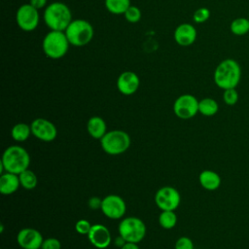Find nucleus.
<instances>
[{"mask_svg":"<svg viewBox=\"0 0 249 249\" xmlns=\"http://www.w3.org/2000/svg\"><path fill=\"white\" fill-rule=\"evenodd\" d=\"M181 196L179 192L170 186H165L159 189L155 195V202L161 210L174 211L180 204Z\"/></svg>","mask_w":249,"mask_h":249,"instance_id":"10","label":"nucleus"},{"mask_svg":"<svg viewBox=\"0 0 249 249\" xmlns=\"http://www.w3.org/2000/svg\"><path fill=\"white\" fill-rule=\"evenodd\" d=\"M159 223L161 228L165 230H171L176 226L177 215L172 210H164L159 216Z\"/></svg>","mask_w":249,"mask_h":249,"instance_id":"25","label":"nucleus"},{"mask_svg":"<svg viewBox=\"0 0 249 249\" xmlns=\"http://www.w3.org/2000/svg\"><path fill=\"white\" fill-rule=\"evenodd\" d=\"M218 110H219L218 102L211 97L202 98L198 102V112L205 117H212L216 115Z\"/></svg>","mask_w":249,"mask_h":249,"instance_id":"20","label":"nucleus"},{"mask_svg":"<svg viewBox=\"0 0 249 249\" xmlns=\"http://www.w3.org/2000/svg\"><path fill=\"white\" fill-rule=\"evenodd\" d=\"M119 235L126 242H140L146 235V225L137 217L124 218L118 227Z\"/></svg>","mask_w":249,"mask_h":249,"instance_id":"7","label":"nucleus"},{"mask_svg":"<svg viewBox=\"0 0 249 249\" xmlns=\"http://www.w3.org/2000/svg\"><path fill=\"white\" fill-rule=\"evenodd\" d=\"M248 18H249V9H248Z\"/></svg>","mask_w":249,"mask_h":249,"instance_id":"36","label":"nucleus"},{"mask_svg":"<svg viewBox=\"0 0 249 249\" xmlns=\"http://www.w3.org/2000/svg\"><path fill=\"white\" fill-rule=\"evenodd\" d=\"M88 238L89 242L98 249H106L112 241L110 231L107 227L101 224L91 226V229L88 233Z\"/></svg>","mask_w":249,"mask_h":249,"instance_id":"14","label":"nucleus"},{"mask_svg":"<svg viewBox=\"0 0 249 249\" xmlns=\"http://www.w3.org/2000/svg\"><path fill=\"white\" fill-rule=\"evenodd\" d=\"M30 126L33 136L45 142H51L54 140L57 135V129L55 125L51 121L44 118H37L33 120Z\"/></svg>","mask_w":249,"mask_h":249,"instance_id":"12","label":"nucleus"},{"mask_svg":"<svg viewBox=\"0 0 249 249\" xmlns=\"http://www.w3.org/2000/svg\"><path fill=\"white\" fill-rule=\"evenodd\" d=\"M130 7V0H105V8L114 15H124Z\"/></svg>","mask_w":249,"mask_h":249,"instance_id":"23","label":"nucleus"},{"mask_svg":"<svg viewBox=\"0 0 249 249\" xmlns=\"http://www.w3.org/2000/svg\"><path fill=\"white\" fill-rule=\"evenodd\" d=\"M41 249H61V243L55 237H49L44 239Z\"/></svg>","mask_w":249,"mask_h":249,"instance_id":"31","label":"nucleus"},{"mask_svg":"<svg viewBox=\"0 0 249 249\" xmlns=\"http://www.w3.org/2000/svg\"><path fill=\"white\" fill-rule=\"evenodd\" d=\"M18 177H19L20 186L25 190H33L37 186V183H38L37 176L30 169H26L22 171L20 174H18Z\"/></svg>","mask_w":249,"mask_h":249,"instance_id":"24","label":"nucleus"},{"mask_svg":"<svg viewBox=\"0 0 249 249\" xmlns=\"http://www.w3.org/2000/svg\"><path fill=\"white\" fill-rule=\"evenodd\" d=\"M140 86L138 75L132 71L123 72L117 79V89L124 95L135 93Z\"/></svg>","mask_w":249,"mask_h":249,"instance_id":"15","label":"nucleus"},{"mask_svg":"<svg viewBox=\"0 0 249 249\" xmlns=\"http://www.w3.org/2000/svg\"><path fill=\"white\" fill-rule=\"evenodd\" d=\"M210 18V11L208 8L201 7L195 11L193 15V19L196 23H203Z\"/></svg>","mask_w":249,"mask_h":249,"instance_id":"28","label":"nucleus"},{"mask_svg":"<svg viewBox=\"0 0 249 249\" xmlns=\"http://www.w3.org/2000/svg\"><path fill=\"white\" fill-rule=\"evenodd\" d=\"M43 18L45 24L55 31H65L71 23L72 13L70 8L62 2H53L45 8Z\"/></svg>","mask_w":249,"mask_h":249,"instance_id":"2","label":"nucleus"},{"mask_svg":"<svg viewBox=\"0 0 249 249\" xmlns=\"http://www.w3.org/2000/svg\"><path fill=\"white\" fill-rule=\"evenodd\" d=\"M231 32L235 36H243L249 32V18L239 17L231 20L230 24Z\"/></svg>","mask_w":249,"mask_h":249,"instance_id":"22","label":"nucleus"},{"mask_svg":"<svg viewBox=\"0 0 249 249\" xmlns=\"http://www.w3.org/2000/svg\"><path fill=\"white\" fill-rule=\"evenodd\" d=\"M126 241L121 236V235H119L117 238H116V240H115V244H116V246H118V247H122L124 243H125Z\"/></svg>","mask_w":249,"mask_h":249,"instance_id":"35","label":"nucleus"},{"mask_svg":"<svg viewBox=\"0 0 249 249\" xmlns=\"http://www.w3.org/2000/svg\"><path fill=\"white\" fill-rule=\"evenodd\" d=\"M64 33L70 45L74 47H83L92 40L94 30L88 20L80 18L72 20Z\"/></svg>","mask_w":249,"mask_h":249,"instance_id":"5","label":"nucleus"},{"mask_svg":"<svg viewBox=\"0 0 249 249\" xmlns=\"http://www.w3.org/2000/svg\"><path fill=\"white\" fill-rule=\"evenodd\" d=\"M30 134H32L31 126L23 123H18L15 124L11 130V136L17 142H23L27 140Z\"/></svg>","mask_w":249,"mask_h":249,"instance_id":"21","label":"nucleus"},{"mask_svg":"<svg viewBox=\"0 0 249 249\" xmlns=\"http://www.w3.org/2000/svg\"><path fill=\"white\" fill-rule=\"evenodd\" d=\"M223 100L229 106H233L238 101V92L235 89H228L224 90Z\"/></svg>","mask_w":249,"mask_h":249,"instance_id":"27","label":"nucleus"},{"mask_svg":"<svg viewBox=\"0 0 249 249\" xmlns=\"http://www.w3.org/2000/svg\"><path fill=\"white\" fill-rule=\"evenodd\" d=\"M101 203H102V199L99 198L98 196H92L88 201V204H89V208L93 209V210L100 209L101 208Z\"/></svg>","mask_w":249,"mask_h":249,"instance_id":"32","label":"nucleus"},{"mask_svg":"<svg viewBox=\"0 0 249 249\" xmlns=\"http://www.w3.org/2000/svg\"><path fill=\"white\" fill-rule=\"evenodd\" d=\"M43 241L41 232L33 228L21 229L17 235V242L22 249H41Z\"/></svg>","mask_w":249,"mask_h":249,"instance_id":"13","label":"nucleus"},{"mask_svg":"<svg viewBox=\"0 0 249 249\" xmlns=\"http://www.w3.org/2000/svg\"><path fill=\"white\" fill-rule=\"evenodd\" d=\"M102 213L109 219L118 220L124 217L126 211L124 200L117 195H108L102 198L101 203Z\"/></svg>","mask_w":249,"mask_h":249,"instance_id":"11","label":"nucleus"},{"mask_svg":"<svg viewBox=\"0 0 249 249\" xmlns=\"http://www.w3.org/2000/svg\"><path fill=\"white\" fill-rule=\"evenodd\" d=\"M20 186L19 177L18 174L5 172L0 176V193L5 196L16 193Z\"/></svg>","mask_w":249,"mask_h":249,"instance_id":"17","label":"nucleus"},{"mask_svg":"<svg viewBox=\"0 0 249 249\" xmlns=\"http://www.w3.org/2000/svg\"><path fill=\"white\" fill-rule=\"evenodd\" d=\"M38 11L29 3L19 6L16 13V21L18 27L26 32L35 30L40 20Z\"/></svg>","mask_w":249,"mask_h":249,"instance_id":"8","label":"nucleus"},{"mask_svg":"<svg viewBox=\"0 0 249 249\" xmlns=\"http://www.w3.org/2000/svg\"><path fill=\"white\" fill-rule=\"evenodd\" d=\"M175 249H194L193 240L190 237L181 236L175 242Z\"/></svg>","mask_w":249,"mask_h":249,"instance_id":"30","label":"nucleus"},{"mask_svg":"<svg viewBox=\"0 0 249 249\" xmlns=\"http://www.w3.org/2000/svg\"><path fill=\"white\" fill-rule=\"evenodd\" d=\"M196 29L191 23H181L174 30V40L181 47H188L196 39Z\"/></svg>","mask_w":249,"mask_h":249,"instance_id":"16","label":"nucleus"},{"mask_svg":"<svg viewBox=\"0 0 249 249\" xmlns=\"http://www.w3.org/2000/svg\"><path fill=\"white\" fill-rule=\"evenodd\" d=\"M198 102L199 101L193 94H182L174 101L173 112L179 119H191L198 112Z\"/></svg>","mask_w":249,"mask_h":249,"instance_id":"9","label":"nucleus"},{"mask_svg":"<svg viewBox=\"0 0 249 249\" xmlns=\"http://www.w3.org/2000/svg\"><path fill=\"white\" fill-rule=\"evenodd\" d=\"M215 85L222 89H235L241 80V67L233 58L222 60L215 68L213 74Z\"/></svg>","mask_w":249,"mask_h":249,"instance_id":"1","label":"nucleus"},{"mask_svg":"<svg viewBox=\"0 0 249 249\" xmlns=\"http://www.w3.org/2000/svg\"><path fill=\"white\" fill-rule=\"evenodd\" d=\"M91 226L92 225H90V223L88 220L80 219L75 224V230L78 233H80L82 235H85V234L88 235V233L89 232V231L91 229Z\"/></svg>","mask_w":249,"mask_h":249,"instance_id":"29","label":"nucleus"},{"mask_svg":"<svg viewBox=\"0 0 249 249\" xmlns=\"http://www.w3.org/2000/svg\"><path fill=\"white\" fill-rule=\"evenodd\" d=\"M100 144L106 154L117 156L124 154L129 148L130 137L124 130L114 129L106 132L100 139Z\"/></svg>","mask_w":249,"mask_h":249,"instance_id":"6","label":"nucleus"},{"mask_svg":"<svg viewBox=\"0 0 249 249\" xmlns=\"http://www.w3.org/2000/svg\"><path fill=\"white\" fill-rule=\"evenodd\" d=\"M124 16V18L126 19V21H128L130 23H136L141 18V11L138 7L130 5V7L125 11Z\"/></svg>","mask_w":249,"mask_h":249,"instance_id":"26","label":"nucleus"},{"mask_svg":"<svg viewBox=\"0 0 249 249\" xmlns=\"http://www.w3.org/2000/svg\"><path fill=\"white\" fill-rule=\"evenodd\" d=\"M198 181L200 186L207 191H215L221 185L220 175L213 170H203L198 175Z\"/></svg>","mask_w":249,"mask_h":249,"instance_id":"18","label":"nucleus"},{"mask_svg":"<svg viewBox=\"0 0 249 249\" xmlns=\"http://www.w3.org/2000/svg\"><path fill=\"white\" fill-rule=\"evenodd\" d=\"M106 123L98 116H93L89 119L87 123V130L89 134L94 139H101L106 134Z\"/></svg>","mask_w":249,"mask_h":249,"instance_id":"19","label":"nucleus"},{"mask_svg":"<svg viewBox=\"0 0 249 249\" xmlns=\"http://www.w3.org/2000/svg\"><path fill=\"white\" fill-rule=\"evenodd\" d=\"M70 43L64 31L51 30L47 33L42 42V49L45 55L51 59H59L68 52Z\"/></svg>","mask_w":249,"mask_h":249,"instance_id":"4","label":"nucleus"},{"mask_svg":"<svg viewBox=\"0 0 249 249\" xmlns=\"http://www.w3.org/2000/svg\"><path fill=\"white\" fill-rule=\"evenodd\" d=\"M0 162L6 172L18 175L22 171L28 169L30 164V156L23 147L13 145L4 151Z\"/></svg>","mask_w":249,"mask_h":249,"instance_id":"3","label":"nucleus"},{"mask_svg":"<svg viewBox=\"0 0 249 249\" xmlns=\"http://www.w3.org/2000/svg\"><path fill=\"white\" fill-rule=\"evenodd\" d=\"M121 249H140L139 246L137 245V243H134V242H125L122 247Z\"/></svg>","mask_w":249,"mask_h":249,"instance_id":"34","label":"nucleus"},{"mask_svg":"<svg viewBox=\"0 0 249 249\" xmlns=\"http://www.w3.org/2000/svg\"><path fill=\"white\" fill-rule=\"evenodd\" d=\"M48 0H29V4L32 5L37 10L43 9L46 7Z\"/></svg>","mask_w":249,"mask_h":249,"instance_id":"33","label":"nucleus"}]
</instances>
